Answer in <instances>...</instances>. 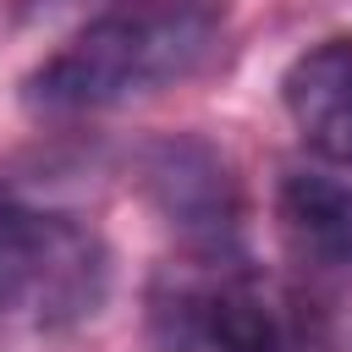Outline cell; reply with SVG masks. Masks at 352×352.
<instances>
[{"instance_id": "cell-1", "label": "cell", "mask_w": 352, "mask_h": 352, "mask_svg": "<svg viewBox=\"0 0 352 352\" xmlns=\"http://www.w3.org/2000/svg\"><path fill=\"white\" fill-rule=\"evenodd\" d=\"M220 33L226 11L214 0H121L28 72L22 104L50 121L121 110L198 77Z\"/></svg>"}, {"instance_id": "cell-2", "label": "cell", "mask_w": 352, "mask_h": 352, "mask_svg": "<svg viewBox=\"0 0 352 352\" xmlns=\"http://www.w3.org/2000/svg\"><path fill=\"white\" fill-rule=\"evenodd\" d=\"M160 352H297V302L242 248H187L148 280Z\"/></svg>"}, {"instance_id": "cell-3", "label": "cell", "mask_w": 352, "mask_h": 352, "mask_svg": "<svg viewBox=\"0 0 352 352\" xmlns=\"http://www.w3.org/2000/svg\"><path fill=\"white\" fill-rule=\"evenodd\" d=\"M110 253L94 226L60 209L0 198V314L38 330L88 319L104 302Z\"/></svg>"}, {"instance_id": "cell-4", "label": "cell", "mask_w": 352, "mask_h": 352, "mask_svg": "<svg viewBox=\"0 0 352 352\" xmlns=\"http://www.w3.org/2000/svg\"><path fill=\"white\" fill-rule=\"evenodd\" d=\"M143 198L187 248H236L242 236V182L231 160L204 138H160L138 160Z\"/></svg>"}, {"instance_id": "cell-5", "label": "cell", "mask_w": 352, "mask_h": 352, "mask_svg": "<svg viewBox=\"0 0 352 352\" xmlns=\"http://www.w3.org/2000/svg\"><path fill=\"white\" fill-rule=\"evenodd\" d=\"M280 104L297 138L324 160L352 170V33L308 44L280 72Z\"/></svg>"}, {"instance_id": "cell-6", "label": "cell", "mask_w": 352, "mask_h": 352, "mask_svg": "<svg viewBox=\"0 0 352 352\" xmlns=\"http://www.w3.org/2000/svg\"><path fill=\"white\" fill-rule=\"evenodd\" d=\"M286 242L319 270H352V182L330 170H286L275 187Z\"/></svg>"}]
</instances>
